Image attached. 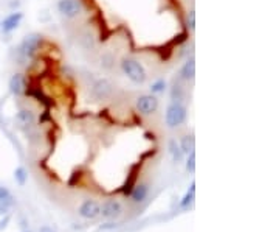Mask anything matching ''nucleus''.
Masks as SVG:
<instances>
[{
  "label": "nucleus",
  "mask_w": 279,
  "mask_h": 232,
  "mask_svg": "<svg viewBox=\"0 0 279 232\" xmlns=\"http://www.w3.org/2000/svg\"><path fill=\"white\" fill-rule=\"evenodd\" d=\"M130 196H132V200L135 203H141L146 196H147V186L146 184H140V186H135L130 192Z\"/></svg>",
  "instance_id": "13"
},
{
  "label": "nucleus",
  "mask_w": 279,
  "mask_h": 232,
  "mask_svg": "<svg viewBox=\"0 0 279 232\" xmlns=\"http://www.w3.org/2000/svg\"><path fill=\"white\" fill-rule=\"evenodd\" d=\"M8 87H10V92L16 97L19 95H24L28 92V83L24 74H14L10 81H8Z\"/></svg>",
  "instance_id": "6"
},
{
  "label": "nucleus",
  "mask_w": 279,
  "mask_h": 232,
  "mask_svg": "<svg viewBox=\"0 0 279 232\" xmlns=\"http://www.w3.org/2000/svg\"><path fill=\"white\" fill-rule=\"evenodd\" d=\"M22 21H24V13L14 11V13L8 14V16L5 17V19L2 21V24H0V30H2L5 34L13 33L14 30L19 28V25H21Z\"/></svg>",
  "instance_id": "7"
},
{
  "label": "nucleus",
  "mask_w": 279,
  "mask_h": 232,
  "mask_svg": "<svg viewBox=\"0 0 279 232\" xmlns=\"http://www.w3.org/2000/svg\"><path fill=\"white\" fill-rule=\"evenodd\" d=\"M100 210H101V207L98 206L97 201L87 200V201L82 203V206L79 207V215H81L82 218L93 220V218H97V217L100 215Z\"/></svg>",
  "instance_id": "9"
},
{
  "label": "nucleus",
  "mask_w": 279,
  "mask_h": 232,
  "mask_svg": "<svg viewBox=\"0 0 279 232\" xmlns=\"http://www.w3.org/2000/svg\"><path fill=\"white\" fill-rule=\"evenodd\" d=\"M137 109L143 115H151V114L157 112V109H158V98L155 95H152V94L140 95L137 98Z\"/></svg>",
  "instance_id": "4"
},
{
  "label": "nucleus",
  "mask_w": 279,
  "mask_h": 232,
  "mask_svg": "<svg viewBox=\"0 0 279 232\" xmlns=\"http://www.w3.org/2000/svg\"><path fill=\"white\" fill-rule=\"evenodd\" d=\"M186 25H188L190 31H194V28H196V11L194 10H191L188 17H186Z\"/></svg>",
  "instance_id": "23"
},
{
  "label": "nucleus",
  "mask_w": 279,
  "mask_h": 232,
  "mask_svg": "<svg viewBox=\"0 0 279 232\" xmlns=\"http://www.w3.org/2000/svg\"><path fill=\"white\" fill-rule=\"evenodd\" d=\"M33 97H36L37 98V101H42L45 106H50L51 104V101H48V98L42 94V91H41V89H36V91H33V92H30Z\"/></svg>",
  "instance_id": "21"
},
{
  "label": "nucleus",
  "mask_w": 279,
  "mask_h": 232,
  "mask_svg": "<svg viewBox=\"0 0 279 232\" xmlns=\"http://www.w3.org/2000/svg\"><path fill=\"white\" fill-rule=\"evenodd\" d=\"M16 123L21 128H28L34 123V114L30 109H21L16 114Z\"/></svg>",
  "instance_id": "12"
},
{
  "label": "nucleus",
  "mask_w": 279,
  "mask_h": 232,
  "mask_svg": "<svg viewBox=\"0 0 279 232\" xmlns=\"http://www.w3.org/2000/svg\"><path fill=\"white\" fill-rule=\"evenodd\" d=\"M121 204L115 200H109L103 204L100 213H103L104 218H117L121 215Z\"/></svg>",
  "instance_id": "10"
},
{
  "label": "nucleus",
  "mask_w": 279,
  "mask_h": 232,
  "mask_svg": "<svg viewBox=\"0 0 279 232\" xmlns=\"http://www.w3.org/2000/svg\"><path fill=\"white\" fill-rule=\"evenodd\" d=\"M194 147H196V142H194V137L193 136H183L181 140H180V148L183 153L190 154L191 151H194Z\"/></svg>",
  "instance_id": "15"
},
{
  "label": "nucleus",
  "mask_w": 279,
  "mask_h": 232,
  "mask_svg": "<svg viewBox=\"0 0 279 232\" xmlns=\"http://www.w3.org/2000/svg\"><path fill=\"white\" fill-rule=\"evenodd\" d=\"M117 224H112V223H109V226H103V229H114Z\"/></svg>",
  "instance_id": "26"
},
{
  "label": "nucleus",
  "mask_w": 279,
  "mask_h": 232,
  "mask_svg": "<svg viewBox=\"0 0 279 232\" xmlns=\"http://www.w3.org/2000/svg\"><path fill=\"white\" fill-rule=\"evenodd\" d=\"M186 170L191 173H194V170H196V153L194 151L190 153V157H188V160H186Z\"/></svg>",
  "instance_id": "24"
},
{
  "label": "nucleus",
  "mask_w": 279,
  "mask_h": 232,
  "mask_svg": "<svg viewBox=\"0 0 279 232\" xmlns=\"http://www.w3.org/2000/svg\"><path fill=\"white\" fill-rule=\"evenodd\" d=\"M137 168H138V165H137V167H134V170L130 171V175H129V178H127L126 184H124V186H123V189H121V192H123L124 195H130V192H132V189L135 187V180H137Z\"/></svg>",
  "instance_id": "14"
},
{
  "label": "nucleus",
  "mask_w": 279,
  "mask_h": 232,
  "mask_svg": "<svg viewBox=\"0 0 279 232\" xmlns=\"http://www.w3.org/2000/svg\"><path fill=\"white\" fill-rule=\"evenodd\" d=\"M13 200L11 192L7 187H0V203H10Z\"/></svg>",
  "instance_id": "22"
},
{
  "label": "nucleus",
  "mask_w": 279,
  "mask_h": 232,
  "mask_svg": "<svg viewBox=\"0 0 279 232\" xmlns=\"http://www.w3.org/2000/svg\"><path fill=\"white\" fill-rule=\"evenodd\" d=\"M44 44V36L39 33H31L24 38V41L19 45V55L24 60H31L36 56V53L41 50Z\"/></svg>",
  "instance_id": "2"
},
{
  "label": "nucleus",
  "mask_w": 279,
  "mask_h": 232,
  "mask_svg": "<svg viewBox=\"0 0 279 232\" xmlns=\"http://www.w3.org/2000/svg\"><path fill=\"white\" fill-rule=\"evenodd\" d=\"M112 91H114V87H112V83H110L109 80H106V78L98 80L95 84H93V87H91L93 97L98 98V100L107 98V97L112 94Z\"/></svg>",
  "instance_id": "8"
},
{
  "label": "nucleus",
  "mask_w": 279,
  "mask_h": 232,
  "mask_svg": "<svg viewBox=\"0 0 279 232\" xmlns=\"http://www.w3.org/2000/svg\"><path fill=\"white\" fill-rule=\"evenodd\" d=\"M171 98L174 100V103H180V100L183 98V89L180 84H174L172 86V92H171Z\"/></svg>",
  "instance_id": "20"
},
{
  "label": "nucleus",
  "mask_w": 279,
  "mask_h": 232,
  "mask_svg": "<svg viewBox=\"0 0 279 232\" xmlns=\"http://www.w3.org/2000/svg\"><path fill=\"white\" fill-rule=\"evenodd\" d=\"M196 77V60L190 58L180 69V78L184 81H191Z\"/></svg>",
  "instance_id": "11"
},
{
  "label": "nucleus",
  "mask_w": 279,
  "mask_h": 232,
  "mask_svg": "<svg viewBox=\"0 0 279 232\" xmlns=\"http://www.w3.org/2000/svg\"><path fill=\"white\" fill-rule=\"evenodd\" d=\"M14 178H16V181H17L19 186H24L27 183V178H28L27 170L24 167H17L16 171H14Z\"/></svg>",
  "instance_id": "18"
},
{
  "label": "nucleus",
  "mask_w": 279,
  "mask_h": 232,
  "mask_svg": "<svg viewBox=\"0 0 279 232\" xmlns=\"http://www.w3.org/2000/svg\"><path fill=\"white\" fill-rule=\"evenodd\" d=\"M0 24H2V21H0Z\"/></svg>",
  "instance_id": "27"
},
{
  "label": "nucleus",
  "mask_w": 279,
  "mask_h": 232,
  "mask_svg": "<svg viewBox=\"0 0 279 232\" xmlns=\"http://www.w3.org/2000/svg\"><path fill=\"white\" fill-rule=\"evenodd\" d=\"M169 151L172 154V159H174V162H181V159H183V151L180 148V145H177V142L175 140H171L169 142Z\"/></svg>",
  "instance_id": "16"
},
{
  "label": "nucleus",
  "mask_w": 279,
  "mask_h": 232,
  "mask_svg": "<svg viewBox=\"0 0 279 232\" xmlns=\"http://www.w3.org/2000/svg\"><path fill=\"white\" fill-rule=\"evenodd\" d=\"M121 69H123L124 75L135 84H143L147 78L143 64L134 58H124L121 61Z\"/></svg>",
  "instance_id": "1"
},
{
  "label": "nucleus",
  "mask_w": 279,
  "mask_h": 232,
  "mask_svg": "<svg viewBox=\"0 0 279 232\" xmlns=\"http://www.w3.org/2000/svg\"><path fill=\"white\" fill-rule=\"evenodd\" d=\"M166 81L164 80H157V81H154L152 84H151V94L152 95H157V94H161V92H164L166 91Z\"/></svg>",
  "instance_id": "17"
},
{
  "label": "nucleus",
  "mask_w": 279,
  "mask_h": 232,
  "mask_svg": "<svg viewBox=\"0 0 279 232\" xmlns=\"http://www.w3.org/2000/svg\"><path fill=\"white\" fill-rule=\"evenodd\" d=\"M194 192H196V183L191 184V189L188 190V193H186V195L183 196V200H181V203H180L181 207H188V204L193 203V200H194Z\"/></svg>",
  "instance_id": "19"
},
{
  "label": "nucleus",
  "mask_w": 279,
  "mask_h": 232,
  "mask_svg": "<svg viewBox=\"0 0 279 232\" xmlns=\"http://www.w3.org/2000/svg\"><path fill=\"white\" fill-rule=\"evenodd\" d=\"M58 11L68 17V19H73L78 14H81L82 11V5L79 0H59L58 2Z\"/></svg>",
  "instance_id": "5"
},
{
  "label": "nucleus",
  "mask_w": 279,
  "mask_h": 232,
  "mask_svg": "<svg viewBox=\"0 0 279 232\" xmlns=\"http://www.w3.org/2000/svg\"><path fill=\"white\" fill-rule=\"evenodd\" d=\"M7 210H8V206L4 204V203H0V215H2V213H7Z\"/></svg>",
  "instance_id": "25"
},
{
  "label": "nucleus",
  "mask_w": 279,
  "mask_h": 232,
  "mask_svg": "<svg viewBox=\"0 0 279 232\" xmlns=\"http://www.w3.org/2000/svg\"><path fill=\"white\" fill-rule=\"evenodd\" d=\"M186 115H188V112H186V108L181 103H171L166 109L164 122L169 128H177L181 123H184Z\"/></svg>",
  "instance_id": "3"
}]
</instances>
